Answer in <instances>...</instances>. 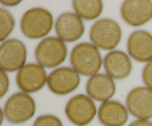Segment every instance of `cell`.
Listing matches in <instances>:
<instances>
[{
  "label": "cell",
  "instance_id": "obj_1",
  "mask_svg": "<svg viewBox=\"0 0 152 126\" xmlns=\"http://www.w3.org/2000/svg\"><path fill=\"white\" fill-rule=\"evenodd\" d=\"M72 68L80 75L92 76L102 67V60L98 47L89 42H82L74 46L70 56Z\"/></svg>",
  "mask_w": 152,
  "mask_h": 126
},
{
  "label": "cell",
  "instance_id": "obj_2",
  "mask_svg": "<svg viewBox=\"0 0 152 126\" xmlns=\"http://www.w3.org/2000/svg\"><path fill=\"white\" fill-rule=\"evenodd\" d=\"M53 25V16L42 7H33L22 16L20 28L24 35L31 39H38L47 36Z\"/></svg>",
  "mask_w": 152,
  "mask_h": 126
},
{
  "label": "cell",
  "instance_id": "obj_3",
  "mask_svg": "<svg viewBox=\"0 0 152 126\" xmlns=\"http://www.w3.org/2000/svg\"><path fill=\"white\" fill-rule=\"evenodd\" d=\"M90 39L98 48L105 50H113L121 41V28L116 21L111 19H99L91 26Z\"/></svg>",
  "mask_w": 152,
  "mask_h": 126
},
{
  "label": "cell",
  "instance_id": "obj_4",
  "mask_svg": "<svg viewBox=\"0 0 152 126\" xmlns=\"http://www.w3.org/2000/svg\"><path fill=\"white\" fill-rule=\"evenodd\" d=\"M34 54L39 65L43 68H53L65 62L68 47L59 37H47L37 44Z\"/></svg>",
  "mask_w": 152,
  "mask_h": 126
},
{
  "label": "cell",
  "instance_id": "obj_5",
  "mask_svg": "<svg viewBox=\"0 0 152 126\" xmlns=\"http://www.w3.org/2000/svg\"><path fill=\"white\" fill-rule=\"evenodd\" d=\"M4 114L7 121L20 124L31 119L36 112V102L28 93H13L4 103Z\"/></svg>",
  "mask_w": 152,
  "mask_h": 126
},
{
  "label": "cell",
  "instance_id": "obj_6",
  "mask_svg": "<svg viewBox=\"0 0 152 126\" xmlns=\"http://www.w3.org/2000/svg\"><path fill=\"white\" fill-rule=\"evenodd\" d=\"M65 112L73 124L77 126H86L94 119L96 108L90 96L77 94L68 101Z\"/></svg>",
  "mask_w": 152,
  "mask_h": 126
},
{
  "label": "cell",
  "instance_id": "obj_7",
  "mask_svg": "<svg viewBox=\"0 0 152 126\" xmlns=\"http://www.w3.org/2000/svg\"><path fill=\"white\" fill-rule=\"evenodd\" d=\"M27 59V48L25 44L16 39L2 42L0 47V66L5 72L19 71Z\"/></svg>",
  "mask_w": 152,
  "mask_h": 126
},
{
  "label": "cell",
  "instance_id": "obj_8",
  "mask_svg": "<svg viewBox=\"0 0 152 126\" xmlns=\"http://www.w3.org/2000/svg\"><path fill=\"white\" fill-rule=\"evenodd\" d=\"M80 77L73 68L61 67L53 70L48 76V87L56 95L68 94L79 87Z\"/></svg>",
  "mask_w": 152,
  "mask_h": 126
},
{
  "label": "cell",
  "instance_id": "obj_9",
  "mask_svg": "<svg viewBox=\"0 0 152 126\" xmlns=\"http://www.w3.org/2000/svg\"><path fill=\"white\" fill-rule=\"evenodd\" d=\"M16 84L22 92L33 93L41 90L47 83L45 70L39 64H25L16 74Z\"/></svg>",
  "mask_w": 152,
  "mask_h": 126
},
{
  "label": "cell",
  "instance_id": "obj_10",
  "mask_svg": "<svg viewBox=\"0 0 152 126\" xmlns=\"http://www.w3.org/2000/svg\"><path fill=\"white\" fill-rule=\"evenodd\" d=\"M126 107L134 117L147 120L152 117V90L148 87L132 89L126 96Z\"/></svg>",
  "mask_w": 152,
  "mask_h": 126
},
{
  "label": "cell",
  "instance_id": "obj_11",
  "mask_svg": "<svg viewBox=\"0 0 152 126\" xmlns=\"http://www.w3.org/2000/svg\"><path fill=\"white\" fill-rule=\"evenodd\" d=\"M123 20L133 27L145 25L152 18V2L148 0H128L120 8Z\"/></svg>",
  "mask_w": 152,
  "mask_h": 126
},
{
  "label": "cell",
  "instance_id": "obj_12",
  "mask_svg": "<svg viewBox=\"0 0 152 126\" xmlns=\"http://www.w3.org/2000/svg\"><path fill=\"white\" fill-rule=\"evenodd\" d=\"M55 30L58 37L66 42H74L80 39L85 32L81 18L75 13L66 12L57 18Z\"/></svg>",
  "mask_w": 152,
  "mask_h": 126
},
{
  "label": "cell",
  "instance_id": "obj_13",
  "mask_svg": "<svg viewBox=\"0 0 152 126\" xmlns=\"http://www.w3.org/2000/svg\"><path fill=\"white\" fill-rule=\"evenodd\" d=\"M129 55L139 62H149L152 60V35L142 30L134 31L127 42Z\"/></svg>",
  "mask_w": 152,
  "mask_h": 126
},
{
  "label": "cell",
  "instance_id": "obj_14",
  "mask_svg": "<svg viewBox=\"0 0 152 126\" xmlns=\"http://www.w3.org/2000/svg\"><path fill=\"white\" fill-rule=\"evenodd\" d=\"M86 91L91 99L99 102H107L114 95L116 84L108 74H96L86 83Z\"/></svg>",
  "mask_w": 152,
  "mask_h": 126
},
{
  "label": "cell",
  "instance_id": "obj_15",
  "mask_svg": "<svg viewBox=\"0 0 152 126\" xmlns=\"http://www.w3.org/2000/svg\"><path fill=\"white\" fill-rule=\"evenodd\" d=\"M103 65L107 74L113 79H123L132 73V61L122 50H112L107 53L103 59Z\"/></svg>",
  "mask_w": 152,
  "mask_h": 126
},
{
  "label": "cell",
  "instance_id": "obj_16",
  "mask_svg": "<svg viewBox=\"0 0 152 126\" xmlns=\"http://www.w3.org/2000/svg\"><path fill=\"white\" fill-rule=\"evenodd\" d=\"M98 118L105 126H123L129 118L128 109L118 101L108 100L99 106Z\"/></svg>",
  "mask_w": 152,
  "mask_h": 126
},
{
  "label": "cell",
  "instance_id": "obj_17",
  "mask_svg": "<svg viewBox=\"0 0 152 126\" xmlns=\"http://www.w3.org/2000/svg\"><path fill=\"white\" fill-rule=\"evenodd\" d=\"M73 8L76 14L85 20H94L99 17L103 10V4L99 0L73 1Z\"/></svg>",
  "mask_w": 152,
  "mask_h": 126
},
{
  "label": "cell",
  "instance_id": "obj_18",
  "mask_svg": "<svg viewBox=\"0 0 152 126\" xmlns=\"http://www.w3.org/2000/svg\"><path fill=\"white\" fill-rule=\"evenodd\" d=\"M15 27V19L8 10L0 8V40L4 42L10 35Z\"/></svg>",
  "mask_w": 152,
  "mask_h": 126
},
{
  "label": "cell",
  "instance_id": "obj_19",
  "mask_svg": "<svg viewBox=\"0 0 152 126\" xmlns=\"http://www.w3.org/2000/svg\"><path fill=\"white\" fill-rule=\"evenodd\" d=\"M33 126H62V123L56 116L45 114L39 117L35 120Z\"/></svg>",
  "mask_w": 152,
  "mask_h": 126
},
{
  "label": "cell",
  "instance_id": "obj_20",
  "mask_svg": "<svg viewBox=\"0 0 152 126\" xmlns=\"http://www.w3.org/2000/svg\"><path fill=\"white\" fill-rule=\"evenodd\" d=\"M142 78L147 87L152 90V60L148 62L144 67L142 73Z\"/></svg>",
  "mask_w": 152,
  "mask_h": 126
},
{
  "label": "cell",
  "instance_id": "obj_21",
  "mask_svg": "<svg viewBox=\"0 0 152 126\" xmlns=\"http://www.w3.org/2000/svg\"><path fill=\"white\" fill-rule=\"evenodd\" d=\"M9 78L6 72L1 70L0 74V98L4 97L9 88Z\"/></svg>",
  "mask_w": 152,
  "mask_h": 126
},
{
  "label": "cell",
  "instance_id": "obj_22",
  "mask_svg": "<svg viewBox=\"0 0 152 126\" xmlns=\"http://www.w3.org/2000/svg\"><path fill=\"white\" fill-rule=\"evenodd\" d=\"M129 126H152V122L148 120L139 119L131 123Z\"/></svg>",
  "mask_w": 152,
  "mask_h": 126
},
{
  "label": "cell",
  "instance_id": "obj_23",
  "mask_svg": "<svg viewBox=\"0 0 152 126\" xmlns=\"http://www.w3.org/2000/svg\"><path fill=\"white\" fill-rule=\"evenodd\" d=\"M21 1H13V0H1L0 3L4 6L7 7H13V6L18 5Z\"/></svg>",
  "mask_w": 152,
  "mask_h": 126
}]
</instances>
